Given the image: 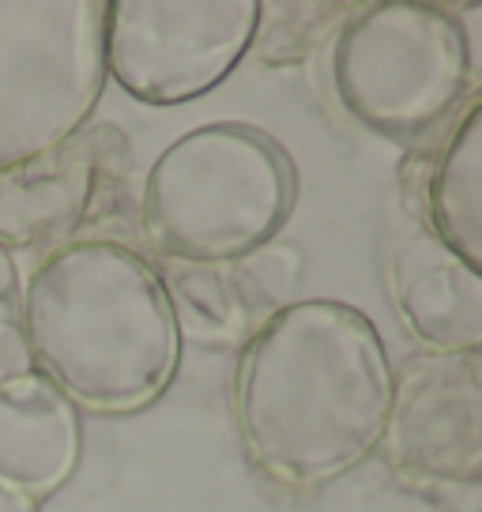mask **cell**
<instances>
[{
  "instance_id": "cell-7",
  "label": "cell",
  "mask_w": 482,
  "mask_h": 512,
  "mask_svg": "<svg viewBox=\"0 0 482 512\" xmlns=\"http://www.w3.org/2000/svg\"><path fill=\"white\" fill-rule=\"evenodd\" d=\"M381 441L392 467L430 497L456 509L479 505L482 366L475 354H422L392 381Z\"/></svg>"
},
{
  "instance_id": "cell-15",
  "label": "cell",
  "mask_w": 482,
  "mask_h": 512,
  "mask_svg": "<svg viewBox=\"0 0 482 512\" xmlns=\"http://www.w3.org/2000/svg\"><path fill=\"white\" fill-rule=\"evenodd\" d=\"M19 305V268L12 249L0 245V313H16Z\"/></svg>"
},
{
  "instance_id": "cell-3",
  "label": "cell",
  "mask_w": 482,
  "mask_h": 512,
  "mask_svg": "<svg viewBox=\"0 0 482 512\" xmlns=\"http://www.w3.org/2000/svg\"><path fill=\"white\" fill-rule=\"evenodd\" d=\"M294 204L290 159L264 132L204 125L151 162L140 192V230L170 264L223 268L275 238Z\"/></svg>"
},
{
  "instance_id": "cell-8",
  "label": "cell",
  "mask_w": 482,
  "mask_h": 512,
  "mask_svg": "<svg viewBox=\"0 0 482 512\" xmlns=\"http://www.w3.org/2000/svg\"><path fill=\"white\" fill-rule=\"evenodd\" d=\"M125 166V136L102 125L0 170V245H57L91 215L102 177Z\"/></svg>"
},
{
  "instance_id": "cell-12",
  "label": "cell",
  "mask_w": 482,
  "mask_h": 512,
  "mask_svg": "<svg viewBox=\"0 0 482 512\" xmlns=\"http://www.w3.org/2000/svg\"><path fill=\"white\" fill-rule=\"evenodd\" d=\"M223 272L245 328H260L268 317L294 305V294L302 287V272H306V256L298 245L272 238L223 264Z\"/></svg>"
},
{
  "instance_id": "cell-9",
  "label": "cell",
  "mask_w": 482,
  "mask_h": 512,
  "mask_svg": "<svg viewBox=\"0 0 482 512\" xmlns=\"http://www.w3.org/2000/svg\"><path fill=\"white\" fill-rule=\"evenodd\" d=\"M80 460L76 407L42 377L27 373L0 388V482L23 497L57 490Z\"/></svg>"
},
{
  "instance_id": "cell-4",
  "label": "cell",
  "mask_w": 482,
  "mask_h": 512,
  "mask_svg": "<svg viewBox=\"0 0 482 512\" xmlns=\"http://www.w3.org/2000/svg\"><path fill=\"white\" fill-rule=\"evenodd\" d=\"M332 91L354 125L392 144H422L471 83L464 27L434 4H366L332 38Z\"/></svg>"
},
{
  "instance_id": "cell-14",
  "label": "cell",
  "mask_w": 482,
  "mask_h": 512,
  "mask_svg": "<svg viewBox=\"0 0 482 512\" xmlns=\"http://www.w3.org/2000/svg\"><path fill=\"white\" fill-rule=\"evenodd\" d=\"M27 373H34V358L19 328V313H0V388Z\"/></svg>"
},
{
  "instance_id": "cell-11",
  "label": "cell",
  "mask_w": 482,
  "mask_h": 512,
  "mask_svg": "<svg viewBox=\"0 0 482 512\" xmlns=\"http://www.w3.org/2000/svg\"><path fill=\"white\" fill-rule=\"evenodd\" d=\"M426 215L441 249L467 268L482 264V110L467 98L441 155L426 177Z\"/></svg>"
},
{
  "instance_id": "cell-2",
  "label": "cell",
  "mask_w": 482,
  "mask_h": 512,
  "mask_svg": "<svg viewBox=\"0 0 482 512\" xmlns=\"http://www.w3.org/2000/svg\"><path fill=\"white\" fill-rule=\"evenodd\" d=\"M34 373L72 407L136 411L174 377L181 332L159 272L117 241L57 245L19 283Z\"/></svg>"
},
{
  "instance_id": "cell-13",
  "label": "cell",
  "mask_w": 482,
  "mask_h": 512,
  "mask_svg": "<svg viewBox=\"0 0 482 512\" xmlns=\"http://www.w3.org/2000/svg\"><path fill=\"white\" fill-rule=\"evenodd\" d=\"M162 279L166 302L174 309L177 332H193L200 339H234L245 332L238 302L230 294L223 268L211 264H170Z\"/></svg>"
},
{
  "instance_id": "cell-5",
  "label": "cell",
  "mask_w": 482,
  "mask_h": 512,
  "mask_svg": "<svg viewBox=\"0 0 482 512\" xmlns=\"http://www.w3.org/2000/svg\"><path fill=\"white\" fill-rule=\"evenodd\" d=\"M106 0H0V170L87 128L106 87Z\"/></svg>"
},
{
  "instance_id": "cell-6",
  "label": "cell",
  "mask_w": 482,
  "mask_h": 512,
  "mask_svg": "<svg viewBox=\"0 0 482 512\" xmlns=\"http://www.w3.org/2000/svg\"><path fill=\"white\" fill-rule=\"evenodd\" d=\"M257 0H113L102 23L106 80L147 106L208 95L253 49Z\"/></svg>"
},
{
  "instance_id": "cell-1",
  "label": "cell",
  "mask_w": 482,
  "mask_h": 512,
  "mask_svg": "<svg viewBox=\"0 0 482 512\" xmlns=\"http://www.w3.org/2000/svg\"><path fill=\"white\" fill-rule=\"evenodd\" d=\"M385 343L343 302L306 298L245 339L234 373V422L253 464L287 486H321L381 445L392 407Z\"/></svg>"
},
{
  "instance_id": "cell-10",
  "label": "cell",
  "mask_w": 482,
  "mask_h": 512,
  "mask_svg": "<svg viewBox=\"0 0 482 512\" xmlns=\"http://www.w3.org/2000/svg\"><path fill=\"white\" fill-rule=\"evenodd\" d=\"M392 294L411 336L430 354H475L482 343V275L464 260L415 253L396 264Z\"/></svg>"
},
{
  "instance_id": "cell-16",
  "label": "cell",
  "mask_w": 482,
  "mask_h": 512,
  "mask_svg": "<svg viewBox=\"0 0 482 512\" xmlns=\"http://www.w3.org/2000/svg\"><path fill=\"white\" fill-rule=\"evenodd\" d=\"M0 512H34V501L16 494V490H8V486L0 482Z\"/></svg>"
}]
</instances>
